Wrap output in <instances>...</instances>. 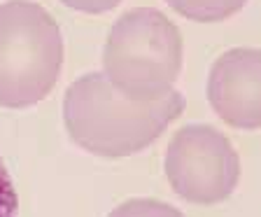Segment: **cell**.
I'll return each mask as SVG.
<instances>
[{"label":"cell","mask_w":261,"mask_h":217,"mask_svg":"<svg viewBox=\"0 0 261 217\" xmlns=\"http://www.w3.org/2000/svg\"><path fill=\"white\" fill-rule=\"evenodd\" d=\"M185 110L179 91L159 101L121 93L105 73L72 82L63 98V122L75 145L98 157H128L152 145Z\"/></svg>","instance_id":"1"},{"label":"cell","mask_w":261,"mask_h":217,"mask_svg":"<svg viewBox=\"0 0 261 217\" xmlns=\"http://www.w3.org/2000/svg\"><path fill=\"white\" fill-rule=\"evenodd\" d=\"M103 65L105 77L136 101L168 96L182 70L179 28L154 7H133L110 28Z\"/></svg>","instance_id":"2"},{"label":"cell","mask_w":261,"mask_h":217,"mask_svg":"<svg viewBox=\"0 0 261 217\" xmlns=\"http://www.w3.org/2000/svg\"><path fill=\"white\" fill-rule=\"evenodd\" d=\"M63 65L59 23L42 5L10 0L0 5V105L31 108L51 93Z\"/></svg>","instance_id":"3"},{"label":"cell","mask_w":261,"mask_h":217,"mask_svg":"<svg viewBox=\"0 0 261 217\" xmlns=\"http://www.w3.org/2000/svg\"><path fill=\"white\" fill-rule=\"evenodd\" d=\"M166 178L185 201L212 206L236 189L240 159L217 129L189 124L175 133L166 150Z\"/></svg>","instance_id":"4"},{"label":"cell","mask_w":261,"mask_h":217,"mask_svg":"<svg viewBox=\"0 0 261 217\" xmlns=\"http://www.w3.org/2000/svg\"><path fill=\"white\" fill-rule=\"evenodd\" d=\"M207 98L219 119L233 129H261V52L228 49L210 68Z\"/></svg>","instance_id":"5"},{"label":"cell","mask_w":261,"mask_h":217,"mask_svg":"<svg viewBox=\"0 0 261 217\" xmlns=\"http://www.w3.org/2000/svg\"><path fill=\"white\" fill-rule=\"evenodd\" d=\"M177 14L194 21H222L243 10L247 0H166Z\"/></svg>","instance_id":"6"},{"label":"cell","mask_w":261,"mask_h":217,"mask_svg":"<svg viewBox=\"0 0 261 217\" xmlns=\"http://www.w3.org/2000/svg\"><path fill=\"white\" fill-rule=\"evenodd\" d=\"M108 217H185L177 208L154 199H130L117 206Z\"/></svg>","instance_id":"7"},{"label":"cell","mask_w":261,"mask_h":217,"mask_svg":"<svg viewBox=\"0 0 261 217\" xmlns=\"http://www.w3.org/2000/svg\"><path fill=\"white\" fill-rule=\"evenodd\" d=\"M0 217H19V196L3 157H0Z\"/></svg>","instance_id":"8"},{"label":"cell","mask_w":261,"mask_h":217,"mask_svg":"<svg viewBox=\"0 0 261 217\" xmlns=\"http://www.w3.org/2000/svg\"><path fill=\"white\" fill-rule=\"evenodd\" d=\"M63 5H68L70 10L87 12V14H103V12L112 10L121 3V0H61Z\"/></svg>","instance_id":"9"}]
</instances>
